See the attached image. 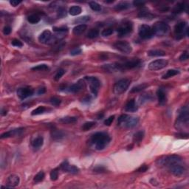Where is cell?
Masks as SVG:
<instances>
[{
    "instance_id": "6da1fadb",
    "label": "cell",
    "mask_w": 189,
    "mask_h": 189,
    "mask_svg": "<svg viewBox=\"0 0 189 189\" xmlns=\"http://www.w3.org/2000/svg\"><path fill=\"white\" fill-rule=\"evenodd\" d=\"M111 140L110 137L106 132H97L91 137V143L96 149L103 150Z\"/></svg>"
},
{
    "instance_id": "7a4b0ae2",
    "label": "cell",
    "mask_w": 189,
    "mask_h": 189,
    "mask_svg": "<svg viewBox=\"0 0 189 189\" xmlns=\"http://www.w3.org/2000/svg\"><path fill=\"white\" fill-rule=\"evenodd\" d=\"M139 119L136 117H131L128 114H122L118 120V125L126 129H131L137 126Z\"/></svg>"
},
{
    "instance_id": "3957f363",
    "label": "cell",
    "mask_w": 189,
    "mask_h": 189,
    "mask_svg": "<svg viewBox=\"0 0 189 189\" xmlns=\"http://www.w3.org/2000/svg\"><path fill=\"white\" fill-rule=\"evenodd\" d=\"M182 162V158L178 155H167L157 160V164L160 166L167 167L169 169L171 165Z\"/></svg>"
},
{
    "instance_id": "277c9868",
    "label": "cell",
    "mask_w": 189,
    "mask_h": 189,
    "mask_svg": "<svg viewBox=\"0 0 189 189\" xmlns=\"http://www.w3.org/2000/svg\"><path fill=\"white\" fill-rule=\"evenodd\" d=\"M188 106L182 107L179 112V115H178L177 123H176V127L177 129H182V128H183V126H185L188 128Z\"/></svg>"
},
{
    "instance_id": "5b68a950",
    "label": "cell",
    "mask_w": 189,
    "mask_h": 189,
    "mask_svg": "<svg viewBox=\"0 0 189 189\" xmlns=\"http://www.w3.org/2000/svg\"><path fill=\"white\" fill-rule=\"evenodd\" d=\"M154 35L157 36H163L169 30V27L166 23L163 22H157L152 27Z\"/></svg>"
},
{
    "instance_id": "8992f818",
    "label": "cell",
    "mask_w": 189,
    "mask_h": 189,
    "mask_svg": "<svg viewBox=\"0 0 189 189\" xmlns=\"http://www.w3.org/2000/svg\"><path fill=\"white\" fill-rule=\"evenodd\" d=\"M130 85V81L129 79H121L117 82L114 86L113 92L115 95H121L124 93Z\"/></svg>"
},
{
    "instance_id": "52a82bcc",
    "label": "cell",
    "mask_w": 189,
    "mask_h": 189,
    "mask_svg": "<svg viewBox=\"0 0 189 189\" xmlns=\"http://www.w3.org/2000/svg\"><path fill=\"white\" fill-rule=\"evenodd\" d=\"M174 33L176 39H180L184 35L188 36V28L187 27V23L186 22H181L177 24L174 27Z\"/></svg>"
},
{
    "instance_id": "ba28073f",
    "label": "cell",
    "mask_w": 189,
    "mask_h": 189,
    "mask_svg": "<svg viewBox=\"0 0 189 189\" xmlns=\"http://www.w3.org/2000/svg\"><path fill=\"white\" fill-rule=\"evenodd\" d=\"M85 79L89 84V88L92 93L95 96H97L99 90V87L101 86V81L98 79L94 76H86Z\"/></svg>"
},
{
    "instance_id": "9c48e42d",
    "label": "cell",
    "mask_w": 189,
    "mask_h": 189,
    "mask_svg": "<svg viewBox=\"0 0 189 189\" xmlns=\"http://www.w3.org/2000/svg\"><path fill=\"white\" fill-rule=\"evenodd\" d=\"M39 41L42 44H53V42L56 41L54 37V35L52 34V33L48 30H45L41 33L39 36Z\"/></svg>"
},
{
    "instance_id": "30bf717a",
    "label": "cell",
    "mask_w": 189,
    "mask_h": 189,
    "mask_svg": "<svg viewBox=\"0 0 189 189\" xmlns=\"http://www.w3.org/2000/svg\"><path fill=\"white\" fill-rule=\"evenodd\" d=\"M139 36L143 39H149L154 36L152 28L147 24H142L139 28Z\"/></svg>"
},
{
    "instance_id": "8fae6325",
    "label": "cell",
    "mask_w": 189,
    "mask_h": 189,
    "mask_svg": "<svg viewBox=\"0 0 189 189\" xmlns=\"http://www.w3.org/2000/svg\"><path fill=\"white\" fill-rule=\"evenodd\" d=\"M114 47L123 53H130L132 51V48L129 43L125 41H116L114 44Z\"/></svg>"
},
{
    "instance_id": "7c38bea8",
    "label": "cell",
    "mask_w": 189,
    "mask_h": 189,
    "mask_svg": "<svg viewBox=\"0 0 189 189\" xmlns=\"http://www.w3.org/2000/svg\"><path fill=\"white\" fill-rule=\"evenodd\" d=\"M168 65V61L165 59H157L153 61L148 64V70H159L165 68Z\"/></svg>"
},
{
    "instance_id": "4fadbf2b",
    "label": "cell",
    "mask_w": 189,
    "mask_h": 189,
    "mask_svg": "<svg viewBox=\"0 0 189 189\" xmlns=\"http://www.w3.org/2000/svg\"><path fill=\"white\" fill-rule=\"evenodd\" d=\"M33 94V89L30 87H21L18 89L17 96L21 100H24L28 97H30Z\"/></svg>"
},
{
    "instance_id": "5bb4252c",
    "label": "cell",
    "mask_w": 189,
    "mask_h": 189,
    "mask_svg": "<svg viewBox=\"0 0 189 189\" xmlns=\"http://www.w3.org/2000/svg\"><path fill=\"white\" fill-rule=\"evenodd\" d=\"M169 169L171 174H174V176H177V177L182 176L186 172V167L182 165V163L174 164V165L170 166Z\"/></svg>"
},
{
    "instance_id": "9a60e30c",
    "label": "cell",
    "mask_w": 189,
    "mask_h": 189,
    "mask_svg": "<svg viewBox=\"0 0 189 189\" xmlns=\"http://www.w3.org/2000/svg\"><path fill=\"white\" fill-rule=\"evenodd\" d=\"M132 30V24L130 22H126L123 25H121V27H118V36L119 37H123V36H126L129 33L131 32Z\"/></svg>"
},
{
    "instance_id": "2e32d148",
    "label": "cell",
    "mask_w": 189,
    "mask_h": 189,
    "mask_svg": "<svg viewBox=\"0 0 189 189\" xmlns=\"http://www.w3.org/2000/svg\"><path fill=\"white\" fill-rule=\"evenodd\" d=\"M85 81H84V80H83V79H81V80H79L77 83L70 86V88H69V91H70V92H72V93H76V92H80V91L83 90L84 89H85Z\"/></svg>"
},
{
    "instance_id": "e0dca14e",
    "label": "cell",
    "mask_w": 189,
    "mask_h": 189,
    "mask_svg": "<svg viewBox=\"0 0 189 189\" xmlns=\"http://www.w3.org/2000/svg\"><path fill=\"white\" fill-rule=\"evenodd\" d=\"M61 169L64 171L68 172V173H70V174H78L79 172V169L75 165H70L69 164V163L67 161H64L63 163L60 166Z\"/></svg>"
},
{
    "instance_id": "ac0fdd59",
    "label": "cell",
    "mask_w": 189,
    "mask_h": 189,
    "mask_svg": "<svg viewBox=\"0 0 189 189\" xmlns=\"http://www.w3.org/2000/svg\"><path fill=\"white\" fill-rule=\"evenodd\" d=\"M102 69L105 72H115L118 71H121L122 67H121V64L115 63V64H104L102 66Z\"/></svg>"
},
{
    "instance_id": "d6986e66",
    "label": "cell",
    "mask_w": 189,
    "mask_h": 189,
    "mask_svg": "<svg viewBox=\"0 0 189 189\" xmlns=\"http://www.w3.org/2000/svg\"><path fill=\"white\" fill-rule=\"evenodd\" d=\"M140 61L138 58H133V59L128 61V62H124L123 64H121V67H122V70H130V69H133L138 66L140 64Z\"/></svg>"
},
{
    "instance_id": "ffe728a7",
    "label": "cell",
    "mask_w": 189,
    "mask_h": 189,
    "mask_svg": "<svg viewBox=\"0 0 189 189\" xmlns=\"http://www.w3.org/2000/svg\"><path fill=\"white\" fill-rule=\"evenodd\" d=\"M20 179L19 177L16 174H11L7 179V186L6 188H14L16 187L19 184Z\"/></svg>"
},
{
    "instance_id": "44dd1931",
    "label": "cell",
    "mask_w": 189,
    "mask_h": 189,
    "mask_svg": "<svg viewBox=\"0 0 189 189\" xmlns=\"http://www.w3.org/2000/svg\"><path fill=\"white\" fill-rule=\"evenodd\" d=\"M157 96L158 98V102L160 106H164L167 102V96L164 89L159 88L157 91Z\"/></svg>"
},
{
    "instance_id": "7402d4cb",
    "label": "cell",
    "mask_w": 189,
    "mask_h": 189,
    "mask_svg": "<svg viewBox=\"0 0 189 189\" xmlns=\"http://www.w3.org/2000/svg\"><path fill=\"white\" fill-rule=\"evenodd\" d=\"M138 106H137L135 100H133V99L128 101L125 106V111L128 112H135L138 111Z\"/></svg>"
},
{
    "instance_id": "603a6c76",
    "label": "cell",
    "mask_w": 189,
    "mask_h": 189,
    "mask_svg": "<svg viewBox=\"0 0 189 189\" xmlns=\"http://www.w3.org/2000/svg\"><path fill=\"white\" fill-rule=\"evenodd\" d=\"M43 143H44V138L41 136H39L35 138L34 140L32 141L31 144H32L33 148H35V149H39L42 146Z\"/></svg>"
},
{
    "instance_id": "cb8c5ba5",
    "label": "cell",
    "mask_w": 189,
    "mask_h": 189,
    "mask_svg": "<svg viewBox=\"0 0 189 189\" xmlns=\"http://www.w3.org/2000/svg\"><path fill=\"white\" fill-rule=\"evenodd\" d=\"M87 27L86 24H79V25H77L74 27L72 32L75 35L79 36V35L82 34L87 30Z\"/></svg>"
},
{
    "instance_id": "d4e9b609",
    "label": "cell",
    "mask_w": 189,
    "mask_h": 189,
    "mask_svg": "<svg viewBox=\"0 0 189 189\" xmlns=\"http://www.w3.org/2000/svg\"><path fill=\"white\" fill-rule=\"evenodd\" d=\"M148 56L151 57L164 56H165V52L161 49H151L148 52Z\"/></svg>"
},
{
    "instance_id": "484cf974",
    "label": "cell",
    "mask_w": 189,
    "mask_h": 189,
    "mask_svg": "<svg viewBox=\"0 0 189 189\" xmlns=\"http://www.w3.org/2000/svg\"><path fill=\"white\" fill-rule=\"evenodd\" d=\"M51 135H52V138L55 140H62V138L64 137V134L62 131H59V130H57V129H55L53 130V131H52Z\"/></svg>"
},
{
    "instance_id": "4316f807",
    "label": "cell",
    "mask_w": 189,
    "mask_h": 189,
    "mask_svg": "<svg viewBox=\"0 0 189 189\" xmlns=\"http://www.w3.org/2000/svg\"><path fill=\"white\" fill-rule=\"evenodd\" d=\"M143 138H144V132L143 131H138L133 136V141L135 143H139L143 140Z\"/></svg>"
},
{
    "instance_id": "83f0119b",
    "label": "cell",
    "mask_w": 189,
    "mask_h": 189,
    "mask_svg": "<svg viewBox=\"0 0 189 189\" xmlns=\"http://www.w3.org/2000/svg\"><path fill=\"white\" fill-rule=\"evenodd\" d=\"M148 84H146V83H143V84H139V85L136 86V87H134L132 89H131L130 92L131 93H136V92H139L143 91V89H145L146 88L148 87Z\"/></svg>"
},
{
    "instance_id": "f1b7e54d",
    "label": "cell",
    "mask_w": 189,
    "mask_h": 189,
    "mask_svg": "<svg viewBox=\"0 0 189 189\" xmlns=\"http://www.w3.org/2000/svg\"><path fill=\"white\" fill-rule=\"evenodd\" d=\"M81 11H82L81 7H79V6H76V5L71 7L70 8V10H69V13H70V14L71 16L79 15V14L81 13Z\"/></svg>"
},
{
    "instance_id": "f546056e",
    "label": "cell",
    "mask_w": 189,
    "mask_h": 189,
    "mask_svg": "<svg viewBox=\"0 0 189 189\" xmlns=\"http://www.w3.org/2000/svg\"><path fill=\"white\" fill-rule=\"evenodd\" d=\"M180 73V71L177 70H168L167 72L165 74H164L162 76V79H168L171 77H173L174 75H177Z\"/></svg>"
},
{
    "instance_id": "4dcf8cb0",
    "label": "cell",
    "mask_w": 189,
    "mask_h": 189,
    "mask_svg": "<svg viewBox=\"0 0 189 189\" xmlns=\"http://www.w3.org/2000/svg\"><path fill=\"white\" fill-rule=\"evenodd\" d=\"M78 120V118L76 117H65V118H62V119L60 120V121L62 122V123H65V124H70V123H75Z\"/></svg>"
},
{
    "instance_id": "1f68e13d",
    "label": "cell",
    "mask_w": 189,
    "mask_h": 189,
    "mask_svg": "<svg viewBox=\"0 0 189 189\" xmlns=\"http://www.w3.org/2000/svg\"><path fill=\"white\" fill-rule=\"evenodd\" d=\"M130 7V4L127 2H122L118 3V5H115L114 9L116 10H126Z\"/></svg>"
},
{
    "instance_id": "d6a6232c",
    "label": "cell",
    "mask_w": 189,
    "mask_h": 189,
    "mask_svg": "<svg viewBox=\"0 0 189 189\" xmlns=\"http://www.w3.org/2000/svg\"><path fill=\"white\" fill-rule=\"evenodd\" d=\"M186 6H185L184 3H178L174 6V9H173V12L175 14H180V13L183 12L185 10Z\"/></svg>"
},
{
    "instance_id": "836d02e7",
    "label": "cell",
    "mask_w": 189,
    "mask_h": 189,
    "mask_svg": "<svg viewBox=\"0 0 189 189\" xmlns=\"http://www.w3.org/2000/svg\"><path fill=\"white\" fill-rule=\"evenodd\" d=\"M27 21L31 24H37L38 22H39L40 17L36 14H33L27 17Z\"/></svg>"
},
{
    "instance_id": "e575fe53",
    "label": "cell",
    "mask_w": 189,
    "mask_h": 189,
    "mask_svg": "<svg viewBox=\"0 0 189 189\" xmlns=\"http://www.w3.org/2000/svg\"><path fill=\"white\" fill-rule=\"evenodd\" d=\"M138 17H140V19H144V18H152V15L148 12V10L146 9H143L140 10L139 14H138Z\"/></svg>"
},
{
    "instance_id": "d590c367",
    "label": "cell",
    "mask_w": 189,
    "mask_h": 189,
    "mask_svg": "<svg viewBox=\"0 0 189 189\" xmlns=\"http://www.w3.org/2000/svg\"><path fill=\"white\" fill-rule=\"evenodd\" d=\"M89 5L90 8L92 9L94 11H96V12H99L101 10V6L99 5L98 3L96 2H89Z\"/></svg>"
},
{
    "instance_id": "8d00e7d4",
    "label": "cell",
    "mask_w": 189,
    "mask_h": 189,
    "mask_svg": "<svg viewBox=\"0 0 189 189\" xmlns=\"http://www.w3.org/2000/svg\"><path fill=\"white\" fill-rule=\"evenodd\" d=\"M99 36V31L96 29H91L87 33V37L89 39H95Z\"/></svg>"
},
{
    "instance_id": "74e56055",
    "label": "cell",
    "mask_w": 189,
    "mask_h": 189,
    "mask_svg": "<svg viewBox=\"0 0 189 189\" xmlns=\"http://www.w3.org/2000/svg\"><path fill=\"white\" fill-rule=\"evenodd\" d=\"M44 179V173L43 171H39L34 177L33 181H34V182H36V183H38V182H41Z\"/></svg>"
},
{
    "instance_id": "f35d334b",
    "label": "cell",
    "mask_w": 189,
    "mask_h": 189,
    "mask_svg": "<svg viewBox=\"0 0 189 189\" xmlns=\"http://www.w3.org/2000/svg\"><path fill=\"white\" fill-rule=\"evenodd\" d=\"M45 110H46V109H45V107H44V106H39L38 108H36V109H34V110L33 111L32 113H31V114L32 115H38V114H42L43 112H45Z\"/></svg>"
},
{
    "instance_id": "ab89813d",
    "label": "cell",
    "mask_w": 189,
    "mask_h": 189,
    "mask_svg": "<svg viewBox=\"0 0 189 189\" xmlns=\"http://www.w3.org/2000/svg\"><path fill=\"white\" fill-rule=\"evenodd\" d=\"M96 125V123L95 122H92V121H90V122H87V123H84L82 126V129L83 131H88V130L91 129L94 126Z\"/></svg>"
},
{
    "instance_id": "60d3db41",
    "label": "cell",
    "mask_w": 189,
    "mask_h": 189,
    "mask_svg": "<svg viewBox=\"0 0 189 189\" xmlns=\"http://www.w3.org/2000/svg\"><path fill=\"white\" fill-rule=\"evenodd\" d=\"M58 169H55L50 172V179L53 181H56L58 180Z\"/></svg>"
},
{
    "instance_id": "b9f144b4",
    "label": "cell",
    "mask_w": 189,
    "mask_h": 189,
    "mask_svg": "<svg viewBox=\"0 0 189 189\" xmlns=\"http://www.w3.org/2000/svg\"><path fill=\"white\" fill-rule=\"evenodd\" d=\"M89 19H90V18H89V16H81V17H79V18H78L77 19H75V22H76V23H80V24H84V23L88 22V21L89 20Z\"/></svg>"
},
{
    "instance_id": "7bdbcfd3",
    "label": "cell",
    "mask_w": 189,
    "mask_h": 189,
    "mask_svg": "<svg viewBox=\"0 0 189 189\" xmlns=\"http://www.w3.org/2000/svg\"><path fill=\"white\" fill-rule=\"evenodd\" d=\"M64 74H65V70H63V69H60L59 70H58L57 73L56 74V75H55L54 79L56 81H58L64 75Z\"/></svg>"
},
{
    "instance_id": "ee69618b",
    "label": "cell",
    "mask_w": 189,
    "mask_h": 189,
    "mask_svg": "<svg viewBox=\"0 0 189 189\" xmlns=\"http://www.w3.org/2000/svg\"><path fill=\"white\" fill-rule=\"evenodd\" d=\"M66 15V9L64 8V7H60V8H58V14H57V16H58V18H63Z\"/></svg>"
},
{
    "instance_id": "f6af8a7d",
    "label": "cell",
    "mask_w": 189,
    "mask_h": 189,
    "mask_svg": "<svg viewBox=\"0 0 189 189\" xmlns=\"http://www.w3.org/2000/svg\"><path fill=\"white\" fill-rule=\"evenodd\" d=\"M61 102H62L61 100L56 97H52L51 98H50V103H51V104L53 106H59L60 104H61Z\"/></svg>"
},
{
    "instance_id": "bcb514c9",
    "label": "cell",
    "mask_w": 189,
    "mask_h": 189,
    "mask_svg": "<svg viewBox=\"0 0 189 189\" xmlns=\"http://www.w3.org/2000/svg\"><path fill=\"white\" fill-rule=\"evenodd\" d=\"M112 33H113V30L112 29V28H106V29L102 31L101 35H102L103 36H104V37H106V36H110V35H112Z\"/></svg>"
},
{
    "instance_id": "7dc6e473",
    "label": "cell",
    "mask_w": 189,
    "mask_h": 189,
    "mask_svg": "<svg viewBox=\"0 0 189 189\" xmlns=\"http://www.w3.org/2000/svg\"><path fill=\"white\" fill-rule=\"evenodd\" d=\"M48 66L47 64H39L33 67L32 70H47Z\"/></svg>"
},
{
    "instance_id": "c3c4849f",
    "label": "cell",
    "mask_w": 189,
    "mask_h": 189,
    "mask_svg": "<svg viewBox=\"0 0 189 189\" xmlns=\"http://www.w3.org/2000/svg\"><path fill=\"white\" fill-rule=\"evenodd\" d=\"M81 52L82 50L81 48L75 47L70 51V55H71V56H78V55H80L81 53Z\"/></svg>"
},
{
    "instance_id": "681fc988",
    "label": "cell",
    "mask_w": 189,
    "mask_h": 189,
    "mask_svg": "<svg viewBox=\"0 0 189 189\" xmlns=\"http://www.w3.org/2000/svg\"><path fill=\"white\" fill-rule=\"evenodd\" d=\"M114 115H112L110 116V117H109L108 118H106V120H105V121H104V124L106 125V126H110L112 123V122L114 121Z\"/></svg>"
},
{
    "instance_id": "f907efd6",
    "label": "cell",
    "mask_w": 189,
    "mask_h": 189,
    "mask_svg": "<svg viewBox=\"0 0 189 189\" xmlns=\"http://www.w3.org/2000/svg\"><path fill=\"white\" fill-rule=\"evenodd\" d=\"M11 44L15 47H22L23 46V44H22V41H20L18 39H14L11 42Z\"/></svg>"
},
{
    "instance_id": "816d5d0a",
    "label": "cell",
    "mask_w": 189,
    "mask_h": 189,
    "mask_svg": "<svg viewBox=\"0 0 189 189\" xmlns=\"http://www.w3.org/2000/svg\"><path fill=\"white\" fill-rule=\"evenodd\" d=\"M53 29L55 32H66V31H67V27H54Z\"/></svg>"
},
{
    "instance_id": "f5cc1de1",
    "label": "cell",
    "mask_w": 189,
    "mask_h": 189,
    "mask_svg": "<svg viewBox=\"0 0 189 189\" xmlns=\"http://www.w3.org/2000/svg\"><path fill=\"white\" fill-rule=\"evenodd\" d=\"M94 171L98 172V173H103V172L106 171V169L104 166H101V165H98L97 167H96L94 169Z\"/></svg>"
},
{
    "instance_id": "db71d44e",
    "label": "cell",
    "mask_w": 189,
    "mask_h": 189,
    "mask_svg": "<svg viewBox=\"0 0 189 189\" xmlns=\"http://www.w3.org/2000/svg\"><path fill=\"white\" fill-rule=\"evenodd\" d=\"M13 136V132L12 130H10V131H7V132L3 133L2 135H1V138L3 139V138H10V137Z\"/></svg>"
},
{
    "instance_id": "11a10c76",
    "label": "cell",
    "mask_w": 189,
    "mask_h": 189,
    "mask_svg": "<svg viewBox=\"0 0 189 189\" xmlns=\"http://www.w3.org/2000/svg\"><path fill=\"white\" fill-rule=\"evenodd\" d=\"M188 57L189 56L188 53L186 51H185L184 53H182V54L180 56V60L181 62H182V61H186V60L188 59Z\"/></svg>"
},
{
    "instance_id": "9f6ffc18",
    "label": "cell",
    "mask_w": 189,
    "mask_h": 189,
    "mask_svg": "<svg viewBox=\"0 0 189 189\" xmlns=\"http://www.w3.org/2000/svg\"><path fill=\"white\" fill-rule=\"evenodd\" d=\"M11 33V27H9V26H5L4 27L3 29V33L5 35V36H7V35H9Z\"/></svg>"
},
{
    "instance_id": "6f0895ef",
    "label": "cell",
    "mask_w": 189,
    "mask_h": 189,
    "mask_svg": "<svg viewBox=\"0 0 189 189\" xmlns=\"http://www.w3.org/2000/svg\"><path fill=\"white\" fill-rule=\"evenodd\" d=\"M148 166H147L146 165H141V166H140V167L138 169V170H137V171L145 172L148 170Z\"/></svg>"
},
{
    "instance_id": "680465c9",
    "label": "cell",
    "mask_w": 189,
    "mask_h": 189,
    "mask_svg": "<svg viewBox=\"0 0 189 189\" xmlns=\"http://www.w3.org/2000/svg\"><path fill=\"white\" fill-rule=\"evenodd\" d=\"M21 3H22V1H20V0H19V1L18 0H11V1H10V4L14 7H16Z\"/></svg>"
},
{
    "instance_id": "91938a15",
    "label": "cell",
    "mask_w": 189,
    "mask_h": 189,
    "mask_svg": "<svg viewBox=\"0 0 189 189\" xmlns=\"http://www.w3.org/2000/svg\"><path fill=\"white\" fill-rule=\"evenodd\" d=\"M133 5H135V6H143V5H145V2H140V1H135V2H133Z\"/></svg>"
},
{
    "instance_id": "94428289",
    "label": "cell",
    "mask_w": 189,
    "mask_h": 189,
    "mask_svg": "<svg viewBox=\"0 0 189 189\" xmlns=\"http://www.w3.org/2000/svg\"><path fill=\"white\" fill-rule=\"evenodd\" d=\"M45 92H46V89L44 88V87H41V88L39 89V90H38V95H43Z\"/></svg>"
},
{
    "instance_id": "6125c7cd",
    "label": "cell",
    "mask_w": 189,
    "mask_h": 189,
    "mask_svg": "<svg viewBox=\"0 0 189 189\" xmlns=\"http://www.w3.org/2000/svg\"><path fill=\"white\" fill-rule=\"evenodd\" d=\"M6 114H7V110H3V109H2V115H6Z\"/></svg>"
},
{
    "instance_id": "be15d7a7",
    "label": "cell",
    "mask_w": 189,
    "mask_h": 189,
    "mask_svg": "<svg viewBox=\"0 0 189 189\" xmlns=\"http://www.w3.org/2000/svg\"><path fill=\"white\" fill-rule=\"evenodd\" d=\"M105 2H106V3H112V2H113V1H106Z\"/></svg>"
}]
</instances>
